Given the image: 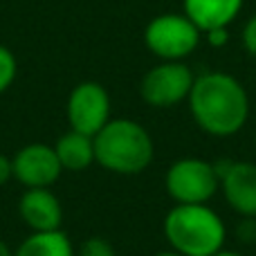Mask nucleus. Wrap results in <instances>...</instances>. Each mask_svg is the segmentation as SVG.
<instances>
[{"label":"nucleus","instance_id":"1","mask_svg":"<svg viewBox=\"0 0 256 256\" xmlns=\"http://www.w3.org/2000/svg\"><path fill=\"white\" fill-rule=\"evenodd\" d=\"M186 104L196 126L212 137L236 135L250 120L248 90L230 72L216 70L196 76Z\"/></svg>","mask_w":256,"mask_h":256},{"label":"nucleus","instance_id":"2","mask_svg":"<svg viewBox=\"0 0 256 256\" xmlns=\"http://www.w3.org/2000/svg\"><path fill=\"white\" fill-rule=\"evenodd\" d=\"M92 142L94 162L115 176H140L155 158L153 137L135 120H110Z\"/></svg>","mask_w":256,"mask_h":256},{"label":"nucleus","instance_id":"3","mask_svg":"<svg viewBox=\"0 0 256 256\" xmlns=\"http://www.w3.org/2000/svg\"><path fill=\"white\" fill-rule=\"evenodd\" d=\"M168 248L182 256H214L225 248L227 227L209 204H176L162 222Z\"/></svg>","mask_w":256,"mask_h":256},{"label":"nucleus","instance_id":"4","mask_svg":"<svg viewBox=\"0 0 256 256\" xmlns=\"http://www.w3.org/2000/svg\"><path fill=\"white\" fill-rule=\"evenodd\" d=\"M164 189L176 204H207L220 189V178L214 162L180 158L166 168Z\"/></svg>","mask_w":256,"mask_h":256},{"label":"nucleus","instance_id":"5","mask_svg":"<svg viewBox=\"0 0 256 256\" xmlns=\"http://www.w3.org/2000/svg\"><path fill=\"white\" fill-rule=\"evenodd\" d=\"M200 34L184 12L160 14L146 25L144 43L160 61H184L200 45Z\"/></svg>","mask_w":256,"mask_h":256},{"label":"nucleus","instance_id":"6","mask_svg":"<svg viewBox=\"0 0 256 256\" xmlns=\"http://www.w3.org/2000/svg\"><path fill=\"white\" fill-rule=\"evenodd\" d=\"M194 81V72L184 61H160L142 76L140 97L150 108H173L189 99Z\"/></svg>","mask_w":256,"mask_h":256},{"label":"nucleus","instance_id":"7","mask_svg":"<svg viewBox=\"0 0 256 256\" xmlns=\"http://www.w3.org/2000/svg\"><path fill=\"white\" fill-rule=\"evenodd\" d=\"M112 104L110 94L97 81H81L72 88L68 94L66 104V117L72 130H79L84 135L94 137L108 122L110 117Z\"/></svg>","mask_w":256,"mask_h":256},{"label":"nucleus","instance_id":"8","mask_svg":"<svg viewBox=\"0 0 256 256\" xmlns=\"http://www.w3.org/2000/svg\"><path fill=\"white\" fill-rule=\"evenodd\" d=\"M225 202L240 218H256V164L248 160L214 162Z\"/></svg>","mask_w":256,"mask_h":256},{"label":"nucleus","instance_id":"9","mask_svg":"<svg viewBox=\"0 0 256 256\" xmlns=\"http://www.w3.org/2000/svg\"><path fill=\"white\" fill-rule=\"evenodd\" d=\"M12 166L14 180L20 182L25 189H38V186L50 189L63 173L54 146L43 142H34L18 148L12 158Z\"/></svg>","mask_w":256,"mask_h":256},{"label":"nucleus","instance_id":"10","mask_svg":"<svg viewBox=\"0 0 256 256\" xmlns=\"http://www.w3.org/2000/svg\"><path fill=\"white\" fill-rule=\"evenodd\" d=\"M18 216L22 218L32 232H52L61 230L63 204L58 196L48 186L25 189L18 198Z\"/></svg>","mask_w":256,"mask_h":256},{"label":"nucleus","instance_id":"11","mask_svg":"<svg viewBox=\"0 0 256 256\" xmlns=\"http://www.w3.org/2000/svg\"><path fill=\"white\" fill-rule=\"evenodd\" d=\"M243 9V0H184V14L202 34L230 27Z\"/></svg>","mask_w":256,"mask_h":256},{"label":"nucleus","instance_id":"12","mask_svg":"<svg viewBox=\"0 0 256 256\" xmlns=\"http://www.w3.org/2000/svg\"><path fill=\"white\" fill-rule=\"evenodd\" d=\"M56 158L61 162L63 171L81 173L94 164V142L90 135H84L79 130H68L54 144Z\"/></svg>","mask_w":256,"mask_h":256},{"label":"nucleus","instance_id":"13","mask_svg":"<svg viewBox=\"0 0 256 256\" xmlns=\"http://www.w3.org/2000/svg\"><path fill=\"white\" fill-rule=\"evenodd\" d=\"M14 256H76V252L66 232L52 230V232H32L14 250Z\"/></svg>","mask_w":256,"mask_h":256},{"label":"nucleus","instance_id":"14","mask_svg":"<svg viewBox=\"0 0 256 256\" xmlns=\"http://www.w3.org/2000/svg\"><path fill=\"white\" fill-rule=\"evenodd\" d=\"M16 74H18L16 56H14V52L9 48L0 45V94L12 88V84L16 81Z\"/></svg>","mask_w":256,"mask_h":256},{"label":"nucleus","instance_id":"15","mask_svg":"<svg viewBox=\"0 0 256 256\" xmlns=\"http://www.w3.org/2000/svg\"><path fill=\"white\" fill-rule=\"evenodd\" d=\"M76 256H117V252L104 236H90L79 245Z\"/></svg>","mask_w":256,"mask_h":256},{"label":"nucleus","instance_id":"16","mask_svg":"<svg viewBox=\"0 0 256 256\" xmlns=\"http://www.w3.org/2000/svg\"><path fill=\"white\" fill-rule=\"evenodd\" d=\"M240 40H243V48L250 56L256 58V14L245 22L243 34H240Z\"/></svg>","mask_w":256,"mask_h":256},{"label":"nucleus","instance_id":"17","mask_svg":"<svg viewBox=\"0 0 256 256\" xmlns=\"http://www.w3.org/2000/svg\"><path fill=\"white\" fill-rule=\"evenodd\" d=\"M238 238L243 243H256V218H243L238 225Z\"/></svg>","mask_w":256,"mask_h":256},{"label":"nucleus","instance_id":"18","mask_svg":"<svg viewBox=\"0 0 256 256\" xmlns=\"http://www.w3.org/2000/svg\"><path fill=\"white\" fill-rule=\"evenodd\" d=\"M207 43L214 45V48H225L227 40H230V34H227V27H222V30H212L207 32Z\"/></svg>","mask_w":256,"mask_h":256},{"label":"nucleus","instance_id":"19","mask_svg":"<svg viewBox=\"0 0 256 256\" xmlns=\"http://www.w3.org/2000/svg\"><path fill=\"white\" fill-rule=\"evenodd\" d=\"M9 180H14V166H12V158L0 153V186L7 184Z\"/></svg>","mask_w":256,"mask_h":256},{"label":"nucleus","instance_id":"20","mask_svg":"<svg viewBox=\"0 0 256 256\" xmlns=\"http://www.w3.org/2000/svg\"><path fill=\"white\" fill-rule=\"evenodd\" d=\"M0 256H14V250L9 248V245L4 243L2 238H0Z\"/></svg>","mask_w":256,"mask_h":256},{"label":"nucleus","instance_id":"21","mask_svg":"<svg viewBox=\"0 0 256 256\" xmlns=\"http://www.w3.org/2000/svg\"><path fill=\"white\" fill-rule=\"evenodd\" d=\"M214 256H243V254H240V252H234V250H225V248H222L220 252H216Z\"/></svg>","mask_w":256,"mask_h":256},{"label":"nucleus","instance_id":"22","mask_svg":"<svg viewBox=\"0 0 256 256\" xmlns=\"http://www.w3.org/2000/svg\"><path fill=\"white\" fill-rule=\"evenodd\" d=\"M155 256H182V254H178V252H173V250H166V252H158Z\"/></svg>","mask_w":256,"mask_h":256},{"label":"nucleus","instance_id":"23","mask_svg":"<svg viewBox=\"0 0 256 256\" xmlns=\"http://www.w3.org/2000/svg\"><path fill=\"white\" fill-rule=\"evenodd\" d=\"M254 144H256V142H254Z\"/></svg>","mask_w":256,"mask_h":256}]
</instances>
